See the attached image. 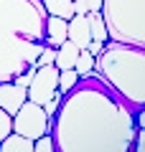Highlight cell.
Listing matches in <instances>:
<instances>
[{"label": "cell", "mask_w": 145, "mask_h": 152, "mask_svg": "<svg viewBox=\"0 0 145 152\" xmlns=\"http://www.w3.org/2000/svg\"><path fill=\"white\" fill-rule=\"evenodd\" d=\"M135 112L92 71L64 94L51 117L54 147L61 152H127L138 132Z\"/></svg>", "instance_id": "obj_1"}, {"label": "cell", "mask_w": 145, "mask_h": 152, "mask_svg": "<svg viewBox=\"0 0 145 152\" xmlns=\"http://www.w3.org/2000/svg\"><path fill=\"white\" fill-rule=\"evenodd\" d=\"M46 15L41 0H0V81L36 66L46 46Z\"/></svg>", "instance_id": "obj_2"}, {"label": "cell", "mask_w": 145, "mask_h": 152, "mask_svg": "<svg viewBox=\"0 0 145 152\" xmlns=\"http://www.w3.org/2000/svg\"><path fill=\"white\" fill-rule=\"evenodd\" d=\"M94 74L102 76L132 109L145 107V48L107 41L102 53L94 56Z\"/></svg>", "instance_id": "obj_3"}, {"label": "cell", "mask_w": 145, "mask_h": 152, "mask_svg": "<svg viewBox=\"0 0 145 152\" xmlns=\"http://www.w3.org/2000/svg\"><path fill=\"white\" fill-rule=\"evenodd\" d=\"M107 38L145 48V0H102Z\"/></svg>", "instance_id": "obj_4"}, {"label": "cell", "mask_w": 145, "mask_h": 152, "mask_svg": "<svg viewBox=\"0 0 145 152\" xmlns=\"http://www.w3.org/2000/svg\"><path fill=\"white\" fill-rule=\"evenodd\" d=\"M48 129H51V117L41 104L31 102V99H26L13 114V132L28 137V140H36V137L46 134Z\"/></svg>", "instance_id": "obj_5"}, {"label": "cell", "mask_w": 145, "mask_h": 152, "mask_svg": "<svg viewBox=\"0 0 145 152\" xmlns=\"http://www.w3.org/2000/svg\"><path fill=\"white\" fill-rule=\"evenodd\" d=\"M59 89V69L54 64H43V66H36V74H33L31 84H28V99L36 104H46L48 99L54 96V91Z\"/></svg>", "instance_id": "obj_6"}, {"label": "cell", "mask_w": 145, "mask_h": 152, "mask_svg": "<svg viewBox=\"0 0 145 152\" xmlns=\"http://www.w3.org/2000/svg\"><path fill=\"white\" fill-rule=\"evenodd\" d=\"M28 99V91L26 86H18L13 81H0V109H5L8 114H16L18 107Z\"/></svg>", "instance_id": "obj_7"}, {"label": "cell", "mask_w": 145, "mask_h": 152, "mask_svg": "<svg viewBox=\"0 0 145 152\" xmlns=\"http://www.w3.org/2000/svg\"><path fill=\"white\" fill-rule=\"evenodd\" d=\"M66 38H69L74 46H79V48H87L92 41V33H89V18L79 15V13H74V15L66 20Z\"/></svg>", "instance_id": "obj_8"}, {"label": "cell", "mask_w": 145, "mask_h": 152, "mask_svg": "<svg viewBox=\"0 0 145 152\" xmlns=\"http://www.w3.org/2000/svg\"><path fill=\"white\" fill-rule=\"evenodd\" d=\"M66 41V20L59 15H46V46L59 48Z\"/></svg>", "instance_id": "obj_9"}, {"label": "cell", "mask_w": 145, "mask_h": 152, "mask_svg": "<svg viewBox=\"0 0 145 152\" xmlns=\"http://www.w3.org/2000/svg\"><path fill=\"white\" fill-rule=\"evenodd\" d=\"M76 56H79V46H74L66 38L64 43L56 48V56H54V66L59 71H64V69H74V64H76Z\"/></svg>", "instance_id": "obj_10"}, {"label": "cell", "mask_w": 145, "mask_h": 152, "mask_svg": "<svg viewBox=\"0 0 145 152\" xmlns=\"http://www.w3.org/2000/svg\"><path fill=\"white\" fill-rule=\"evenodd\" d=\"M0 152H33V140L10 132L5 140H0Z\"/></svg>", "instance_id": "obj_11"}, {"label": "cell", "mask_w": 145, "mask_h": 152, "mask_svg": "<svg viewBox=\"0 0 145 152\" xmlns=\"http://www.w3.org/2000/svg\"><path fill=\"white\" fill-rule=\"evenodd\" d=\"M48 15H59L64 20H69L74 15V0H41Z\"/></svg>", "instance_id": "obj_12"}, {"label": "cell", "mask_w": 145, "mask_h": 152, "mask_svg": "<svg viewBox=\"0 0 145 152\" xmlns=\"http://www.w3.org/2000/svg\"><path fill=\"white\" fill-rule=\"evenodd\" d=\"M87 18H89V33H92V38L107 43L109 38H107V26H104L102 13H99V10H89V13H87Z\"/></svg>", "instance_id": "obj_13"}, {"label": "cell", "mask_w": 145, "mask_h": 152, "mask_svg": "<svg viewBox=\"0 0 145 152\" xmlns=\"http://www.w3.org/2000/svg\"><path fill=\"white\" fill-rule=\"evenodd\" d=\"M74 71L81 76H89L92 71H94V56L89 53L87 48H79V56H76V64H74Z\"/></svg>", "instance_id": "obj_14"}, {"label": "cell", "mask_w": 145, "mask_h": 152, "mask_svg": "<svg viewBox=\"0 0 145 152\" xmlns=\"http://www.w3.org/2000/svg\"><path fill=\"white\" fill-rule=\"evenodd\" d=\"M76 81H79V74H76L74 69H64V71H59V91H61V94H66Z\"/></svg>", "instance_id": "obj_15"}, {"label": "cell", "mask_w": 145, "mask_h": 152, "mask_svg": "<svg viewBox=\"0 0 145 152\" xmlns=\"http://www.w3.org/2000/svg\"><path fill=\"white\" fill-rule=\"evenodd\" d=\"M33 150L36 152H54L56 147H54V137L48 134H41V137H36V140H33Z\"/></svg>", "instance_id": "obj_16"}, {"label": "cell", "mask_w": 145, "mask_h": 152, "mask_svg": "<svg viewBox=\"0 0 145 152\" xmlns=\"http://www.w3.org/2000/svg\"><path fill=\"white\" fill-rule=\"evenodd\" d=\"M10 132H13V117L5 109H0V140H5Z\"/></svg>", "instance_id": "obj_17"}, {"label": "cell", "mask_w": 145, "mask_h": 152, "mask_svg": "<svg viewBox=\"0 0 145 152\" xmlns=\"http://www.w3.org/2000/svg\"><path fill=\"white\" fill-rule=\"evenodd\" d=\"M54 56H56V48H54V46H43V51L38 53V58H36V66L54 64Z\"/></svg>", "instance_id": "obj_18"}, {"label": "cell", "mask_w": 145, "mask_h": 152, "mask_svg": "<svg viewBox=\"0 0 145 152\" xmlns=\"http://www.w3.org/2000/svg\"><path fill=\"white\" fill-rule=\"evenodd\" d=\"M102 48H104V41H94V38H92L89 46H87V51H89L92 56H99V53H102Z\"/></svg>", "instance_id": "obj_19"}, {"label": "cell", "mask_w": 145, "mask_h": 152, "mask_svg": "<svg viewBox=\"0 0 145 152\" xmlns=\"http://www.w3.org/2000/svg\"><path fill=\"white\" fill-rule=\"evenodd\" d=\"M81 3L87 5V13H89V10H99V8H102V0H81Z\"/></svg>", "instance_id": "obj_20"}]
</instances>
